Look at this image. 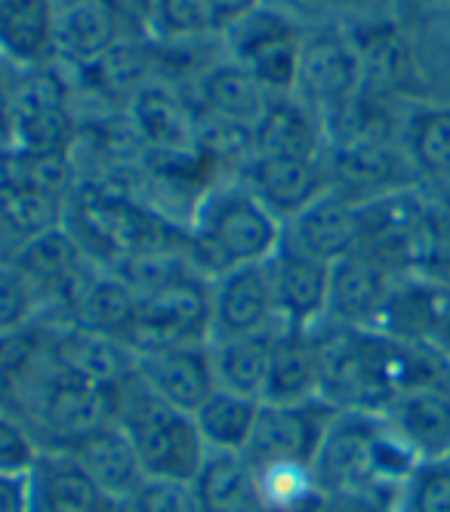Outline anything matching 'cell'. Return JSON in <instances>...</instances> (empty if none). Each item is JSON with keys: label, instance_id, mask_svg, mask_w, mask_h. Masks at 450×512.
<instances>
[{"label": "cell", "instance_id": "1", "mask_svg": "<svg viewBox=\"0 0 450 512\" xmlns=\"http://www.w3.org/2000/svg\"><path fill=\"white\" fill-rule=\"evenodd\" d=\"M321 398L336 411L383 414L392 401L423 383L450 380V358L435 346L398 340L377 327L318 324Z\"/></svg>", "mask_w": 450, "mask_h": 512}, {"label": "cell", "instance_id": "2", "mask_svg": "<svg viewBox=\"0 0 450 512\" xmlns=\"http://www.w3.org/2000/svg\"><path fill=\"white\" fill-rule=\"evenodd\" d=\"M417 463L383 414L336 411L312 466V479L318 494L361 497L395 509Z\"/></svg>", "mask_w": 450, "mask_h": 512}, {"label": "cell", "instance_id": "3", "mask_svg": "<svg viewBox=\"0 0 450 512\" xmlns=\"http://www.w3.org/2000/svg\"><path fill=\"white\" fill-rule=\"evenodd\" d=\"M284 244V219L262 204L244 182L198 201L185 229V247L195 269L216 278L238 266H262Z\"/></svg>", "mask_w": 450, "mask_h": 512}, {"label": "cell", "instance_id": "4", "mask_svg": "<svg viewBox=\"0 0 450 512\" xmlns=\"http://www.w3.org/2000/svg\"><path fill=\"white\" fill-rule=\"evenodd\" d=\"M111 420L130 438L145 479L195 482L207 448L192 414L167 405L130 374L111 389Z\"/></svg>", "mask_w": 450, "mask_h": 512}, {"label": "cell", "instance_id": "5", "mask_svg": "<svg viewBox=\"0 0 450 512\" xmlns=\"http://www.w3.org/2000/svg\"><path fill=\"white\" fill-rule=\"evenodd\" d=\"M87 260L102 269H124L142 256L170 250L164 223L136 201L90 189L71 201V229Z\"/></svg>", "mask_w": 450, "mask_h": 512}, {"label": "cell", "instance_id": "6", "mask_svg": "<svg viewBox=\"0 0 450 512\" xmlns=\"http://www.w3.org/2000/svg\"><path fill=\"white\" fill-rule=\"evenodd\" d=\"M121 343L133 358L210 343V278L189 266L145 287Z\"/></svg>", "mask_w": 450, "mask_h": 512}, {"label": "cell", "instance_id": "7", "mask_svg": "<svg viewBox=\"0 0 450 512\" xmlns=\"http://www.w3.org/2000/svg\"><path fill=\"white\" fill-rule=\"evenodd\" d=\"M333 417L336 408H330L324 398L299 401V405H266V401H259L247 460L253 463V469L293 466L312 472Z\"/></svg>", "mask_w": 450, "mask_h": 512}, {"label": "cell", "instance_id": "8", "mask_svg": "<svg viewBox=\"0 0 450 512\" xmlns=\"http://www.w3.org/2000/svg\"><path fill=\"white\" fill-rule=\"evenodd\" d=\"M296 90L324 115L346 108L364 90L358 44L336 28H321L303 38Z\"/></svg>", "mask_w": 450, "mask_h": 512}, {"label": "cell", "instance_id": "9", "mask_svg": "<svg viewBox=\"0 0 450 512\" xmlns=\"http://www.w3.org/2000/svg\"><path fill=\"white\" fill-rule=\"evenodd\" d=\"M235 62L247 68L269 96H287L296 87L303 38L278 13H250L229 28Z\"/></svg>", "mask_w": 450, "mask_h": 512}, {"label": "cell", "instance_id": "10", "mask_svg": "<svg viewBox=\"0 0 450 512\" xmlns=\"http://www.w3.org/2000/svg\"><path fill=\"white\" fill-rule=\"evenodd\" d=\"M278 331L269 269L238 266L210 278V340L256 337Z\"/></svg>", "mask_w": 450, "mask_h": 512}, {"label": "cell", "instance_id": "11", "mask_svg": "<svg viewBox=\"0 0 450 512\" xmlns=\"http://www.w3.org/2000/svg\"><path fill=\"white\" fill-rule=\"evenodd\" d=\"M401 167H410V161L407 158L401 161L386 145V139L355 136V139L333 142L324 173L333 192L352 198L355 204H364L370 198L414 186V179Z\"/></svg>", "mask_w": 450, "mask_h": 512}, {"label": "cell", "instance_id": "12", "mask_svg": "<svg viewBox=\"0 0 450 512\" xmlns=\"http://www.w3.org/2000/svg\"><path fill=\"white\" fill-rule=\"evenodd\" d=\"M284 244L324 266L340 263L361 247V210L352 198L327 189L287 219Z\"/></svg>", "mask_w": 450, "mask_h": 512}, {"label": "cell", "instance_id": "13", "mask_svg": "<svg viewBox=\"0 0 450 512\" xmlns=\"http://www.w3.org/2000/svg\"><path fill=\"white\" fill-rule=\"evenodd\" d=\"M7 260L34 287L41 306L59 303L62 309L68 303V297L74 294V287H78L81 278L93 269L87 253L81 250L78 241H74V235L65 229V223L44 232V235H34V238L16 244Z\"/></svg>", "mask_w": 450, "mask_h": 512}, {"label": "cell", "instance_id": "14", "mask_svg": "<svg viewBox=\"0 0 450 512\" xmlns=\"http://www.w3.org/2000/svg\"><path fill=\"white\" fill-rule=\"evenodd\" d=\"M266 269L278 327L315 331L318 324H324L330 266L293 250L290 244H281V250L266 263Z\"/></svg>", "mask_w": 450, "mask_h": 512}, {"label": "cell", "instance_id": "15", "mask_svg": "<svg viewBox=\"0 0 450 512\" xmlns=\"http://www.w3.org/2000/svg\"><path fill=\"white\" fill-rule=\"evenodd\" d=\"M44 355L56 371L99 389H115L124 377L133 374L136 364L124 343L81 331L68 321H59L44 331Z\"/></svg>", "mask_w": 450, "mask_h": 512}, {"label": "cell", "instance_id": "16", "mask_svg": "<svg viewBox=\"0 0 450 512\" xmlns=\"http://www.w3.org/2000/svg\"><path fill=\"white\" fill-rule=\"evenodd\" d=\"M13 136L16 149L65 152L71 121L65 115V90L47 68H28L13 93Z\"/></svg>", "mask_w": 450, "mask_h": 512}, {"label": "cell", "instance_id": "17", "mask_svg": "<svg viewBox=\"0 0 450 512\" xmlns=\"http://www.w3.org/2000/svg\"><path fill=\"white\" fill-rule=\"evenodd\" d=\"M133 374L145 383L148 392H155L161 401L185 414H195L207 401V395L216 389L210 343L139 355L133 364Z\"/></svg>", "mask_w": 450, "mask_h": 512}, {"label": "cell", "instance_id": "18", "mask_svg": "<svg viewBox=\"0 0 450 512\" xmlns=\"http://www.w3.org/2000/svg\"><path fill=\"white\" fill-rule=\"evenodd\" d=\"M383 420L417 460L450 457V380H435L401 392Z\"/></svg>", "mask_w": 450, "mask_h": 512}, {"label": "cell", "instance_id": "19", "mask_svg": "<svg viewBox=\"0 0 450 512\" xmlns=\"http://www.w3.org/2000/svg\"><path fill=\"white\" fill-rule=\"evenodd\" d=\"M395 278L398 275L367 260L364 253H352L346 260L333 263L324 321L343 327H377L395 287Z\"/></svg>", "mask_w": 450, "mask_h": 512}, {"label": "cell", "instance_id": "20", "mask_svg": "<svg viewBox=\"0 0 450 512\" xmlns=\"http://www.w3.org/2000/svg\"><path fill=\"white\" fill-rule=\"evenodd\" d=\"M136 306H139V290L124 272L93 266L81 278V284L74 287V294L68 297L62 312L65 321L81 327V331L121 343L136 315Z\"/></svg>", "mask_w": 450, "mask_h": 512}, {"label": "cell", "instance_id": "21", "mask_svg": "<svg viewBox=\"0 0 450 512\" xmlns=\"http://www.w3.org/2000/svg\"><path fill=\"white\" fill-rule=\"evenodd\" d=\"M244 186L284 223L327 192V173L321 161L306 158H262L250 155L244 164Z\"/></svg>", "mask_w": 450, "mask_h": 512}, {"label": "cell", "instance_id": "22", "mask_svg": "<svg viewBox=\"0 0 450 512\" xmlns=\"http://www.w3.org/2000/svg\"><path fill=\"white\" fill-rule=\"evenodd\" d=\"M81 463V469L93 479V485L111 497V500H130V494L145 482L142 463L130 445V438L121 432V426L111 420L87 435H81L78 442H71L65 448Z\"/></svg>", "mask_w": 450, "mask_h": 512}, {"label": "cell", "instance_id": "23", "mask_svg": "<svg viewBox=\"0 0 450 512\" xmlns=\"http://www.w3.org/2000/svg\"><path fill=\"white\" fill-rule=\"evenodd\" d=\"M321 398V364L312 331L278 327L272 337L269 380L262 401L266 405H299Z\"/></svg>", "mask_w": 450, "mask_h": 512}, {"label": "cell", "instance_id": "24", "mask_svg": "<svg viewBox=\"0 0 450 512\" xmlns=\"http://www.w3.org/2000/svg\"><path fill=\"white\" fill-rule=\"evenodd\" d=\"M28 488L31 512H99L111 500L65 451H41L28 472Z\"/></svg>", "mask_w": 450, "mask_h": 512}, {"label": "cell", "instance_id": "25", "mask_svg": "<svg viewBox=\"0 0 450 512\" xmlns=\"http://www.w3.org/2000/svg\"><path fill=\"white\" fill-rule=\"evenodd\" d=\"M124 16L108 0H68L56 10V53L78 65H96L118 50Z\"/></svg>", "mask_w": 450, "mask_h": 512}, {"label": "cell", "instance_id": "26", "mask_svg": "<svg viewBox=\"0 0 450 512\" xmlns=\"http://www.w3.org/2000/svg\"><path fill=\"white\" fill-rule=\"evenodd\" d=\"M250 155L321 161V121L287 96H272L250 130Z\"/></svg>", "mask_w": 450, "mask_h": 512}, {"label": "cell", "instance_id": "27", "mask_svg": "<svg viewBox=\"0 0 450 512\" xmlns=\"http://www.w3.org/2000/svg\"><path fill=\"white\" fill-rule=\"evenodd\" d=\"M195 494L201 512H266L259 475L247 454H213L207 451L198 475Z\"/></svg>", "mask_w": 450, "mask_h": 512}, {"label": "cell", "instance_id": "28", "mask_svg": "<svg viewBox=\"0 0 450 512\" xmlns=\"http://www.w3.org/2000/svg\"><path fill=\"white\" fill-rule=\"evenodd\" d=\"M56 53L53 0H0V56L25 68H44Z\"/></svg>", "mask_w": 450, "mask_h": 512}, {"label": "cell", "instance_id": "29", "mask_svg": "<svg viewBox=\"0 0 450 512\" xmlns=\"http://www.w3.org/2000/svg\"><path fill=\"white\" fill-rule=\"evenodd\" d=\"M130 115L136 133L164 155H185L198 145L195 115L167 87H142Z\"/></svg>", "mask_w": 450, "mask_h": 512}, {"label": "cell", "instance_id": "30", "mask_svg": "<svg viewBox=\"0 0 450 512\" xmlns=\"http://www.w3.org/2000/svg\"><path fill=\"white\" fill-rule=\"evenodd\" d=\"M198 96L207 115L247 127V130H253V124L262 118V112H266V105L272 99L262 90V84L238 62L210 68L198 81Z\"/></svg>", "mask_w": 450, "mask_h": 512}, {"label": "cell", "instance_id": "31", "mask_svg": "<svg viewBox=\"0 0 450 512\" xmlns=\"http://www.w3.org/2000/svg\"><path fill=\"white\" fill-rule=\"evenodd\" d=\"M272 337H275V331L256 334V337L210 340L216 389L262 401V392H266V380H269Z\"/></svg>", "mask_w": 450, "mask_h": 512}, {"label": "cell", "instance_id": "32", "mask_svg": "<svg viewBox=\"0 0 450 512\" xmlns=\"http://www.w3.org/2000/svg\"><path fill=\"white\" fill-rule=\"evenodd\" d=\"M259 414V401L225 389H213L204 405L192 414L201 442L213 454H247Z\"/></svg>", "mask_w": 450, "mask_h": 512}, {"label": "cell", "instance_id": "33", "mask_svg": "<svg viewBox=\"0 0 450 512\" xmlns=\"http://www.w3.org/2000/svg\"><path fill=\"white\" fill-rule=\"evenodd\" d=\"M407 161L429 182H450V105H423L404 127Z\"/></svg>", "mask_w": 450, "mask_h": 512}, {"label": "cell", "instance_id": "34", "mask_svg": "<svg viewBox=\"0 0 450 512\" xmlns=\"http://www.w3.org/2000/svg\"><path fill=\"white\" fill-rule=\"evenodd\" d=\"M0 189H28L53 198H68L71 192V164L65 152H28V149H0Z\"/></svg>", "mask_w": 450, "mask_h": 512}, {"label": "cell", "instance_id": "35", "mask_svg": "<svg viewBox=\"0 0 450 512\" xmlns=\"http://www.w3.org/2000/svg\"><path fill=\"white\" fill-rule=\"evenodd\" d=\"M62 213V198L28 189H0V223L16 238V244L62 226Z\"/></svg>", "mask_w": 450, "mask_h": 512}, {"label": "cell", "instance_id": "36", "mask_svg": "<svg viewBox=\"0 0 450 512\" xmlns=\"http://www.w3.org/2000/svg\"><path fill=\"white\" fill-rule=\"evenodd\" d=\"M148 16H152L155 28L164 38L173 41L204 38V34L225 28L210 0H155Z\"/></svg>", "mask_w": 450, "mask_h": 512}, {"label": "cell", "instance_id": "37", "mask_svg": "<svg viewBox=\"0 0 450 512\" xmlns=\"http://www.w3.org/2000/svg\"><path fill=\"white\" fill-rule=\"evenodd\" d=\"M392 512H450V460H420Z\"/></svg>", "mask_w": 450, "mask_h": 512}, {"label": "cell", "instance_id": "38", "mask_svg": "<svg viewBox=\"0 0 450 512\" xmlns=\"http://www.w3.org/2000/svg\"><path fill=\"white\" fill-rule=\"evenodd\" d=\"M37 312H41V300L34 287L10 260H0V340L22 334L37 321Z\"/></svg>", "mask_w": 450, "mask_h": 512}, {"label": "cell", "instance_id": "39", "mask_svg": "<svg viewBox=\"0 0 450 512\" xmlns=\"http://www.w3.org/2000/svg\"><path fill=\"white\" fill-rule=\"evenodd\" d=\"M127 512H201L192 482L145 479L127 500Z\"/></svg>", "mask_w": 450, "mask_h": 512}, {"label": "cell", "instance_id": "40", "mask_svg": "<svg viewBox=\"0 0 450 512\" xmlns=\"http://www.w3.org/2000/svg\"><path fill=\"white\" fill-rule=\"evenodd\" d=\"M37 457H41V445L31 429L10 408H0V472L28 475Z\"/></svg>", "mask_w": 450, "mask_h": 512}, {"label": "cell", "instance_id": "41", "mask_svg": "<svg viewBox=\"0 0 450 512\" xmlns=\"http://www.w3.org/2000/svg\"><path fill=\"white\" fill-rule=\"evenodd\" d=\"M299 512H392L373 500L361 497H340V494H315Z\"/></svg>", "mask_w": 450, "mask_h": 512}, {"label": "cell", "instance_id": "42", "mask_svg": "<svg viewBox=\"0 0 450 512\" xmlns=\"http://www.w3.org/2000/svg\"><path fill=\"white\" fill-rule=\"evenodd\" d=\"M0 512H31L28 475H4L0 472Z\"/></svg>", "mask_w": 450, "mask_h": 512}, {"label": "cell", "instance_id": "43", "mask_svg": "<svg viewBox=\"0 0 450 512\" xmlns=\"http://www.w3.org/2000/svg\"><path fill=\"white\" fill-rule=\"evenodd\" d=\"M210 4H213V10L219 13L222 25H225V28H232L235 22H241V19H247L250 13H256L262 0H210Z\"/></svg>", "mask_w": 450, "mask_h": 512}, {"label": "cell", "instance_id": "44", "mask_svg": "<svg viewBox=\"0 0 450 512\" xmlns=\"http://www.w3.org/2000/svg\"><path fill=\"white\" fill-rule=\"evenodd\" d=\"M420 275H426V278H432L435 284H441L444 290H450V247L435 250V253L429 256V260L423 263Z\"/></svg>", "mask_w": 450, "mask_h": 512}, {"label": "cell", "instance_id": "45", "mask_svg": "<svg viewBox=\"0 0 450 512\" xmlns=\"http://www.w3.org/2000/svg\"><path fill=\"white\" fill-rule=\"evenodd\" d=\"M290 10L299 13V16H306V19H321L327 16L340 0H287Z\"/></svg>", "mask_w": 450, "mask_h": 512}, {"label": "cell", "instance_id": "46", "mask_svg": "<svg viewBox=\"0 0 450 512\" xmlns=\"http://www.w3.org/2000/svg\"><path fill=\"white\" fill-rule=\"evenodd\" d=\"M111 7H115L124 19H133L139 13H152V4L155 0H108Z\"/></svg>", "mask_w": 450, "mask_h": 512}, {"label": "cell", "instance_id": "47", "mask_svg": "<svg viewBox=\"0 0 450 512\" xmlns=\"http://www.w3.org/2000/svg\"><path fill=\"white\" fill-rule=\"evenodd\" d=\"M435 349H438L444 358H450V306H447V315H444V321H441V331H438Z\"/></svg>", "mask_w": 450, "mask_h": 512}, {"label": "cell", "instance_id": "48", "mask_svg": "<svg viewBox=\"0 0 450 512\" xmlns=\"http://www.w3.org/2000/svg\"><path fill=\"white\" fill-rule=\"evenodd\" d=\"M266 512H299V509H266Z\"/></svg>", "mask_w": 450, "mask_h": 512}, {"label": "cell", "instance_id": "49", "mask_svg": "<svg viewBox=\"0 0 450 512\" xmlns=\"http://www.w3.org/2000/svg\"><path fill=\"white\" fill-rule=\"evenodd\" d=\"M447 460H450V457H447Z\"/></svg>", "mask_w": 450, "mask_h": 512}]
</instances>
